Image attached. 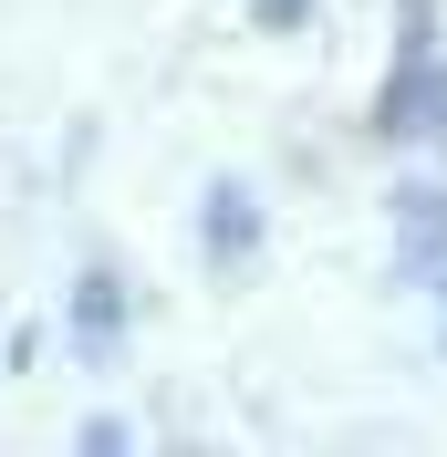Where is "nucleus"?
I'll list each match as a JSON object with an SVG mask.
<instances>
[{
    "label": "nucleus",
    "mask_w": 447,
    "mask_h": 457,
    "mask_svg": "<svg viewBox=\"0 0 447 457\" xmlns=\"http://www.w3.org/2000/svg\"><path fill=\"white\" fill-rule=\"evenodd\" d=\"M208 239H219V250H250V198H240V187L208 198Z\"/></svg>",
    "instance_id": "2"
},
{
    "label": "nucleus",
    "mask_w": 447,
    "mask_h": 457,
    "mask_svg": "<svg viewBox=\"0 0 447 457\" xmlns=\"http://www.w3.org/2000/svg\"><path fill=\"white\" fill-rule=\"evenodd\" d=\"M395 208H406V260H426V250L447 260V198H437V187H406Z\"/></svg>",
    "instance_id": "1"
},
{
    "label": "nucleus",
    "mask_w": 447,
    "mask_h": 457,
    "mask_svg": "<svg viewBox=\"0 0 447 457\" xmlns=\"http://www.w3.org/2000/svg\"><path fill=\"white\" fill-rule=\"evenodd\" d=\"M302 11H312V0H260V21H302Z\"/></svg>",
    "instance_id": "3"
}]
</instances>
